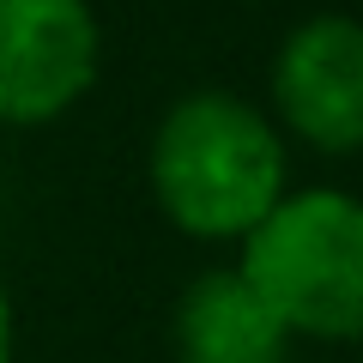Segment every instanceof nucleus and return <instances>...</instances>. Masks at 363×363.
<instances>
[{
    "label": "nucleus",
    "instance_id": "nucleus-1",
    "mask_svg": "<svg viewBox=\"0 0 363 363\" xmlns=\"http://www.w3.org/2000/svg\"><path fill=\"white\" fill-rule=\"evenodd\" d=\"M152 188L188 236H248L285 194V152L248 104L200 91L157 128Z\"/></svg>",
    "mask_w": 363,
    "mask_h": 363
},
{
    "label": "nucleus",
    "instance_id": "nucleus-2",
    "mask_svg": "<svg viewBox=\"0 0 363 363\" xmlns=\"http://www.w3.org/2000/svg\"><path fill=\"white\" fill-rule=\"evenodd\" d=\"M242 242L236 272L291 333L363 339V200L333 188L279 194Z\"/></svg>",
    "mask_w": 363,
    "mask_h": 363
},
{
    "label": "nucleus",
    "instance_id": "nucleus-3",
    "mask_svg": "<svg viewBox=\"0 0 363 363\" xmlns=\"http://www.w3.org/2000/svg\"><path fill=\"white\" fill-rule=\"evenodd\" d=\"M97 73L85 0H0V121H49Z\"/></svg>",
    "mask_w": 363,
    "mask_h": 363
},
{
    "label": "nucleus",
    "instance_id": "nucleus-4",
    "mask_svg": "<svg viewBox=\"0 0 363 363\" xmlns=\"http://www.w3.org/2000/svg\"><path fill=\"white\" fill-rule=\"evenodd\" d=\"M279 116L321 152L363 145V25L357 18H309L291 30L272 67Z\"/></svg>",
    "mask_w": 363,
    "mask_h": 363
},
{
    "label": "nucleus",
    "instance_id": "nucleus-5",
    "mask_svg": "<svg viewBox=\"0 0 363 363\" xmlns=\"http://www.w3.org/2000/svg\"><path fill=\"white\" fill-rule=\"evenodd\" d=\"M291 327L242 272H206L176 315L182 363H285Z\"/></svg>",
    "mask_w": 363,
    "mask_h": 363
},
{
    "label": "nucleus",
    "instance_id": "nucleus-6",
    "mask_svg": "<svg viewBox=\"0 0 363 363\" xmlns=\"http://www.w3.org/2000/svg\"><path fill=\"white\" fill-rule=\"evenodd\" d=\"M0 363H6V291H0Z\"/></svg>",
    "mask_w": 363,
    "mask_h": 363
}]
</instances>
